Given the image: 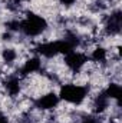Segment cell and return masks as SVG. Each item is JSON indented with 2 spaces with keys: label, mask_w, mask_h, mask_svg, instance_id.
Wrapping results in <instances>:
<instances>
[{
  "label": "cell",
  "mask_w": 122,
  "mask_h": 123,
  "mask_svg": "<svg viewBox=\"0 0 122 123\" xmlns=\"http://www.w3.org/2000/svg\"><path fill=\"white\" fill-rule=\"evenodd\" d=\"M62 4H66V6H70V4H73L75 3V0H61Z\"/></svg>",
  "instance_id": "13"
},
{
  "label": "cell",
  "mask_w": 122,
  "mask_h": 123,
  "mask_svg": "<svg viewBox=\"0 0 122 123\" xmlns=\"http://www.w3.org/2000/svg\"><path fill=\"white\" fill-rule=\"evenodd\" d=\"M82 123H98V122H96L95 119H92V117H89V119H85V120H83Z\"/></svg>",
  "instance_id": "14"
},
{
  "label": "cell",
  "mask_w": 122,
  "mask_h": 123,
  "mask_svg": "<svg viewBox=\"0 0 122 123\" xmlns=\"http://www.w3.org/2000/svg\"><path fill=\"white\" fill-rule=\"evenodd\" d=\"M3 59L6 62H13L16 59V52L12 50V49H6V50L3 52Z\"/></svg>",
  "instance_id": "12"
},
{
  "label": "cell",
  "mask_w": 122,
  "mask_h": 123,
  "mask_svg": "<svg viewBox=\"0 0 122 123\" xmlns=\"http://www.w3.org/2000/svg\"><path fill=\"white\" fill-rule=\"evenodd\" d=\"M86 87L83 86H76V85H65L61 89V97L66 102L79 105L85 97H86Z\"/></svg>",
  "instance_id": "3"
},
{
  "label": "cell",
  "mask_w": 122,
  "mask_h": 123,
  "mask_svg": "<svg viewBox=\"0 0 122 123\" xmlns=\"http://www.w3.org/2000/svg\"><path fill=\"white\" fill-rule=\"evenodd\" d=\"M108 96L105 94V93H102V94H99L98 97H96V100H95V107H96V110L98 112H102V110H105L106 107H108Z\"/></svg>",
  "instance_id": "8"
},
{
  "label": "cell",
  "mask_w": 122,
  "mask_h": 123,
  "mask_svg": "<svg viewBox=\"0 0 122 123\" xmlns=\"http://www.w3.org/2000/svg\"><path fill=\"white\" fill-rule=\"evenodd\" d=\"M0 123H9V122H7V119H6L1 113H0Z\"/></svg>",
  "instance_id": "15"
},
{
  "label": "cell",
  "mask_w": 122,
  "mask_h": 123,
  "mask_svg": "<svg viewBox=\"0 0 122 123\" xmlns=\"http://www.w3.org/2000/svg\"><path fill=\"white\" fill-rule=\"evenodd\" d=\"M6 89L9 90V93L12 94V96H14V94H17L19 93V80H16V79H12V80H9L7 83H6Z\"/></svg>",
  "instance_id": "10"
},
{
  "label": "cell",
  "mask_w": 122,
  "mask_h": 123,
  "mask_svg": "<svg viewBox=\"0 0 122 123\" xmlns=\"http://www.w3.org/2000/svg\"><path fill=\"white\" fill-rule=\"evenodd\" d=\"M105 94L111 99H119L122 94V90H121V86L119 85H111L108 87V90L105 92Z\"/></svg>",
  "instance_id": "9"
},
{
  "label": "cell",
  "mask_w": 122,
  "mask_h": 123,
  "mask_svg": "<svg viewBox=\"0 0 122 123\" xmlns=\"http://www.w3.org/2000/svg\"><path fill=\"white\" fill-rule=\"evenodd\" d=\"M39 67H40V60H39L37 57H34V59H30V60L26 62V64L22 67V74L25 76V74L33 73V72H36Z\"/></svg>",
  "instance_id": "7"
},
{
  "label": "cell",
  "mask_w": 122,
  "mask_h": 123,
  "mask_svg": "<svg viewBox=\"0 0 122 123\" xmlns=\"http://www.w3.org/2000/svg\"><path fill=\"white\" fill-rule=\"evenodd\" d=\"M46 29V20L36 14H27V19L20 22V30H23L27 36H37Z\"/></svg>",
  "instance_id": "2"
},
{
  "label": "cell",
  "mask_w": 122,
  "mask_h": 123,
  "mask_svg": "<svg viewBox=\"0 0 122 123\" xmlns=\"http://www.w3.org/2000/svg\"><path fill=\"white\" fill-rule=\"evenodd\" d=\"M106 27H108L109 33H118L121 30V13L119 12H116L115 14L111 16V19L108 20Z\"/></svg>",
  "instance_id": "6"
},
{
  "label": "cell",
  "mask_w": 122,
  "mask_h": 123,
  "mask_svg": "<svg viewBox=\"0 0 122 123\" xmlns=\"http://www.w3.org/2000/svg\"><path fill=\"white\" fill-rule=\"evenodd\" d=\"M73 49V43L68 42V40H58V42H50V43H45L40 44L37 47V52L46 57H52L58 53H69Z\"/></svg>",
  "instance_id": "1"
},
{
  "label": "cell",
  "mask_w": 122,
  "mask_h": 123,
  "mask_svg": "<svg viewBox=\"0 0 122 123\" xmlns=\"http://www.w3.org/2000/svg\"><path fill=\"white\" fill-rule=\"evenodd\" d=\"M58 102H59V96H56L55 93H49V94H45L40 99H37L36 106L40 109H52L58 105Z\"/></svg>",
  "instance_id": "5"
},
{
  "label": "cell",
  "mask_w": 122,
  "mask_h": 123,
  "mask_svg": "<svg viewBox=\"0 0 122 123\" xmlns=\"http://www.w3.org/2000/svg\"><path fill=\"white\" fill-rule=\"evenodd\" d=\"M88 60L86 59V56L85 55H81V53H76V52H69L68 55H66V64L72 69V70H79L83 64H85V62Z\"/></svg>",
  "instance_id": "4"
},
{
  "label": "cell",
  "mask_w": 122,
  "mask_h": 123,
  "mask_svg": "<svg viewBox=\"0 0 122 123\" xmlns=\"http://www.w3.org/2000/svg\"><path fill=\"white\" fill-rule=\"evenodd\" d=\"M105 56H106L105 50H103L102 47H99V49H96V50L93 52L92 59H93V60H96V62H103V60H105Z\"/></svg>",
  "instance_id": "11"
}]
</instances>
